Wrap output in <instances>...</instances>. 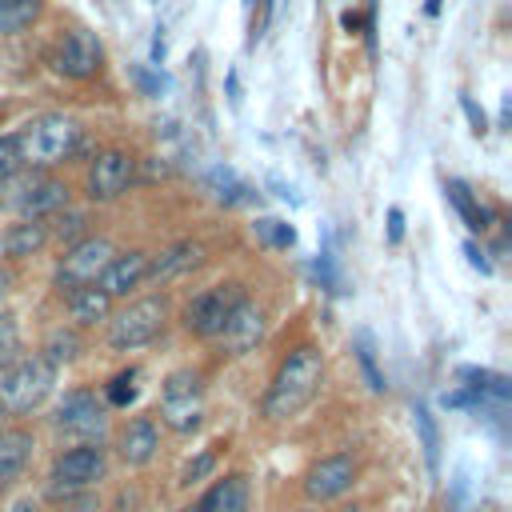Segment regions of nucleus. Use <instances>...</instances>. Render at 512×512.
<instances>
[{
	"instance_id": "29",
	"label": "nucleus",
	"mask_w": 512,
	"mask_h": 512,
	"mask_svg": "<svg viewBox=\"0 0 512 512\" xmlns=\"http://www.w3.org/2000/svg\"><path fill=\"white\" fill-rule=\"evenodd\" d=\"M416 428H420V440H424V456H428V464H436V456H440V432H436V424H432V416H428V408H424V404H416Z\"/></svg>"
},
{
	"instance_id": "25",
	"label": "nucleus",
	"mask_w": 512,
	"mask_h": 512,
	"mask_svg": "<svg viewBox=\"0 0 512 512\" xmlns=\"http://www.w3.org/2000/svg\"><path fill=\"white\" fill-rule=\"evenodd\" d=\"M20 356H24V344H20V324H16V316L0 312V372H4V368H12Z\"/></svg>"
},
{
	"instance_id": "5",
	"label": "nucleus",
	"mask_w": 512,
	"mask_h": 512,
	"mask_svg": "<svg viewBox=\"0 0 512 512\" xmlns=\"http://www.w3.org/2000/svg\"><path fill=\"white\" fill-rule=\"evenodd\" d=\"M204 420V380L192 368H176L160 384V424L172 432H196Z\"/></svg>"
},
{
	"instance_id": "37",
	"label": "nucleus",
	"mask_w": 512,
	"mask_h": 512,
	"mask_svg": "<svg viewBox=\"0 0 512 512\" xmlns=\"http://www.w3.org/2000/svg\"><path fill=\"white\" fill-rule=\"evenodd\" d=\"M268 16H272V0H260V24H256V28H264Z\"/></svg>"
},
{
	"instance_id": "6",
	"label": "nucleus",
	"mask_w": 512,
	"mask_h": 512,
	"mask_svg": "<svg viewBox=\"0 0 512 512\" xmlns=\"http://www.w3.org/2000/svg\"><path fill=\"white\" fill-rule=\"evenodd\" d=\"M164 320H168V300L164 296H140L108 320V344L116 352H136L164 332Z\"/></svg>"
},
{
	"instance_id": "20",
	"label": "nucleus",
	"mask_w": 512,
	"mask_h": 512,
	"mask_svg": "<svg viewBox=\"0 0 512 512\" xmlns=\"http://www.w3.org/2000/svg\"><path fill=\"white\" fill-rule=\"evenodd\" d=\"M64 296H68V316H72L80 328L100 324V320L112 316V296H108L100 284H80V288H72V292H64Z\"/></svg>"
},
{
	"instance_id": "35",
	"label": "nucleus",
	"mask_w": 512,
	"mask_h": 512,
	"mask_svg": "<svg viewBox=\"0 0 512 512\" xmlns=\"http://www.w3.org/2000/svg\"><path fill=\"white\" fill-rule=\"evenodd\" d=\"M464 256H468V264H472V268H480V272H488V260H484V256L476 252V244H464Z\"/></svg>"
},
{
	"instance_id": "39",
	"label": "nucleus",
	"mask_w": 512,
	"mask_h": 512,
	"mask_svg": "<svg viewBox=\"0 0 512 512\" xmlns=\"http://www.w3.org/2000/svg\"><path fill=\"white\" fill-rule=\"evenodd\" d=\"M0 432H4V408H0Z\"/></svg>"
},
{
	"instance_id": "38",
	"label": "nucleus",
	"mask_w": 512,
	"mask_h": 512,
	"mask_svg": "<svg viewBox=\"0 0 512 512\" xmlns=\"http://www.w3.org/2000/svg\"><path fill=\"white\" fill-rule=\"evenodd\" d=\"M8 284H12V276H8V272H4V268H0V300H4V296H8Z\"/></svg>"
},
{
	"instance_id": "34",
	"label": "nucleus",
	"mask_w": 512,
	"mask_h": 512,
	"mask_svg": "<svg viewBox=\"0 0 512 512\" xmlns=\"http://www.w3.org/2000/svg\"><path fill=\"white\" fill-rule=\"evenodd\" d=\"M460 104H464V112H468V120H472V132H484V128H488V124H484V112H480V108H476L468 96H464Z\"/></svg>"
},
{
	"instance_id": "32",
	"label": "nucleus",
	"mask_w": 512,
	"mask_h": 512,
	"mask_svg": "<svg viewBox=\"0 0 512 512\" xmlns=\"http://www.w3.org/2000/svg\"><path fill=\"white\" fill-rule=\"evenodd\" d=\"M16 168H24V160H20V144L12 132V136H0V180H8Z\"/></svg>"
},
{
	"instance_id": "12",
	"label": "nucleus",
	"mask_w": 512,
	"mask_h": 512,
	"mask_svg": "<svg viewBox=\"0 0 512 512\" xmlns=\"http://www.w3.org/2000/svg\"><path fill=\"white\" fill-rule=\"evenodd\" d=\"M52 428L92 440V436H100V428H104V404L96 400V392L72 388V392L52 408Z\"/></svg>"
},
{
	"instance_id": "2",
	"label": "nucleus",
	"mask_w": 512,
	"mask_h": 512,
	"mask_svg": "<svg viewBox=\"0 0 512 512\" xmlns=\"http://www.w3.org/2000/svg\"><path fill=\"white\" fill-rule=\"evenodd\" d=\"M16 144H20V160H24V164H32V168H52V164L72 160V152L80 148V124H76L72 116L48 112V116L28 120V124L16 132Z\"/></svg>"
},
{
	"instance_id": "30",
	"label": "nucleus",
	"mask_w": 512,
	"mask_h": 512,
	"mask_svg": "<svg viewBox=\"0 0 512 512\" xmlns=\"http://www.w3.org/2000/svg\"><path fill=\"white\" fill-rule=\"evenodd\" d=\"M212 468H216V448H204V452H200V456L180 472V488H192V484H196V480H204Z\"/></svg>"
},
{
	"instance_id": "33",
	"label": "nucleus",
	"mask_w": 512,
	"mask_h": 512,
	"mask_svg": "<svg viewBox=\"0 0 512 512\" xmlns=\"http://www.w3.org/2000/svg\"><path fill=\"white\" fill-rule=\"evenodd\" d=\"M400 236H404V212H400V208H392V212H388V240L396 244Z\"/></svg>"
},
{
	"instance_id": "4",
	"label": "nucleus",
	"mask_w": 512,
	"mask_h": 512,
	"mask_svg": "<svg viewBox=\"0 0 512 512\" xmlns=\"http://www.w3.org/2000/svg\"><path fill=\"white\" fill-rule=\"evenodd\" d=\"M52 384H56V368L40 352L20 356L12 368L0 372V408H4V416H24V412L40 408L48 400Z\"/></svg>"
},
{
	"instance_id": "7",
	"label": "nucleus",
	"mask_w": 512,
	"mask_h": 512,
	"mask_svg": "<svg viewBox=\"0 0 512 512\" xmlns=\"http://www.w3.org/2000/svg\"><path fill=\"white\" fill-rule=\"evenodd\" d=\"M244 296H248V292H244V284H236V280L212 284V288L196 292V296L184 304V328H188L192 336H200V340H216V336L224 332L228 316L236 312V304H240Z\"/></svg>"
},
{
	"instance_id": "3",
	"label": "nucleus",
	"mask_w": 512,
	"mask_h": 512,
	"mask_svg": "<svg viewBox=\"0 0 512 512\" xmlns=\"http://www.w3.org/2000/svg\"><path fill=\"white\" fill-rule=\"evenodd\" d=\"M64 204H68V188L60 180H52L48 172H40V168H28V172L16 168L8 180H0V208L16 212L20 220L60 212Z\"/></svg>"
},
{
	"instance_id": "24",
	"label": "nucleus",
	"mask_w": 512,
	"mask_h": 512,
	"mask_svg": "<svg viewBox=\"0 0 512 512\" xmlns=\"http://www.w3.org/2000/svg\"><path fill=\"white\" fill-rule=\"evenodd\" d=\"M448 200L456 204V212L464 216V224L472 228V232H488V212L472 200V192H468V184H460V180H448Z\"/></svg>"
},
{
	"instance_id": "31",
	"label": "nucleus",
	"mask_w": 512,
	"mask_h": 512,
	"mask_svg": "<svg viewBox=\"0 0 512 512\" xmlns=\"http://www.w3.org/2000/svg\"><path fill=\"white\" fill-rule=\"evenodd\" d=\"M356 360H360V368H364V376H368V388L372 392H384L388 384H384V376L376 372V360H372V344L360 336V344H356Z\"/></svg>"
},
{
	"instance_id": "28",
	"label": "nucleus",
	"mask_w": 512,
	"mask_h": 512,
	"mask_svg": "<svg viewBox=\"0 0 512 512\" xmlns=\"http://www.w3.org/2000/svg\"><path fill=\"white\" fill-rule=\"evenodd\" d=\"M132 400H136V368L116 372V376H112V384H108V404L124 408V404H132Z\"/></svg>"
},
{
	"instance_id": "9",
	"label": "nucleus",
	"mask_w": 512,
	"mask_h": 512,
	"mask_svg": "<svg viewBox=\"0 0 512 512\" xmlns=\"http://www.w3.org/2000/svg\"><path fill=\"white\" fill-rule=\"evenodd\" d=\"M112 252L116 248L104 236H80L76 244H68V252L56 264V288L60 292H72L80 284H96L100 272H104V264L112 260Z\"/></svg>"
},
{
	"instance_id": "16",
	"label": "nucleus",
	"mask_w": 512,
	"mask_h": 512,
	"mask_svg": "<svg viewBox=\"0 0 512 512\" xmlns=\"http://www.w3.org/2000/svg\"><path fill=\"white\" fill-rule=\"evenodd\" d=\"M248 504H252V484H248V476H244V472H228V476H220V480L196 500L192 512H248Z\"/></svg>"
},
{
	"instance_id": "18",
	"label": "nucleus",
	"mask_w": 512,
	"mask_h": 512,
	"mask_svg": "<svg viewBox=\"0 0 512 512\" xmlns=\"http://www.w3.org/2000/svg\"><path fill=\"white\" fill-rule=\"evenodd\" d=\"M32 448H36V440H32L28 428H8V432H0V492L24 472V464L32 460Z\"/></svg>"
},
{
	"instance_id": "27",
	"label": "nucleus",
	"mask_w": 512,
	"mask_h": 512,
	"mask_svg": "<svg viewBox=\"0 0 512 512\" xmlns=\"http://www.w3.org/2000/svg\"><path fill=\"white\" fill-rule=\"evenodd\" d=\"M84 228H88V216H84V212H64L60 220L48 224V232H56L64 244H76V240L84 236Z\"/></svg>"
},
{
	"instance_id": "10",
	"label": "nucleus",
	"mask_w": 512,
	"mask_h": 512,
	"mask_svg": "<svg viewBox=\"0 0 512 512\" xmlns=\"http://www.w3.org/2000/svg\"><path fill=\"white\" fill-rule=\"evenodd\" d=\"M132 176H136V160H132L124 148H104V152L92 156V164H88L84 192H88V200L108 204V200H116V196L128 192Z\"/></svg>"
},
{
	"instance_id": "15",
	"label": "nucleus",
	"mask_w": 512,
	"mask_h": 512,
	"mask_svg": "<svg viewBox=\"0 0 512 512\" xmlns=\"http://www.w3.org/2000/svg\"><path fill=\"white\" fill-rule=\"evenodd\" d=\"M260 336H264V312L244 296V300L236 304V312L228 316L220 340H224V348H228L232 356H244V352H252V348L260 344Z\"/></svg>"
},
{
	"instance_id": "1",
	"label": "nucleus",
	"mask_w": 512,
	"mask_h": 512,
	"mask_svg": "<svg viewBox=\"0 0 512 512\" xmlns=\"http://www.w3.org/2000/svg\"><path fill=\"white\" fill-rule=\"evenodd\" d=\"M320 380H324V356H320V348H312V344L292 348L284 356V364L276 368L264 400H260L264 420H292V416H300L316 400Z\"/></svg>"
},
{
	"instance_id": "26",
	"label": "nucleus",
	"mask_w": 512,
	"mask_h": 512,
	"mask_svg": "<svg viewBox=\"0 0 512 512\" xmlns=\"http://www.w3.org/2000/svg\"><path fill=\"white\" fill-rule=\"evenodd\" d=\"M256 236L264 240V244H272V248H292L296 244V232H292V224H284V220H256Z\"/></svg>"
},
{
	"instance_id": "14",
	"label": "nucleus",
	"mask_w": 512,
	"mask_h": 512,
	"mask_svg": "<svg viewBox=\"0 0 512 512\" xmlns=\"http://www.w3.org/2000/svg\"><path fill=\"white\" fill-rule=\"evenodd\" d=\"M148 252H140V248H132V252H112V260L104 264V272H100V288L116 300V296H128L132 288H140L144 284V276H148Z\"/></svg>"
},
{
	"instance_id": "17",
	"label": "nucleus",
	"mask_w": 512,
	"mask_h": 512,
	"mask_svg": "<svg viewBox=\"0 0 512 512\" xmlns=\"http://www.w3.org/2000/svg\"><path fill=\"white\" fill-rule=\"evenodd\" d=\"M116 448H120L124 464H136V468H140V464H148V460L156 456V448H160L156 420H152V416H132V420L120 428Z\"/></svg>"
},
{
	"instance_id": "22",
	"label": "nucleus",
	"mask_w": 512,
	"mask_h": 512,
	"mask_svg": "<svg viewBox=\"0 0 512 512\" xmlns=\"http://www.w3.org/2000/svg\"><path fill=\"white\" fill-rule=\"evenodd\" d=\"M80 352H84V340H80V332H76V328H56V332L44 340V348H40V356H44L52 368L72 364Z\"/></svg>"
},
{
	"instance_id": "13",
	"label": "nucleus",
	"mask_w": 512,
	"mask_h": 512,
	"mask_svg": "<svg viewBox=\"0 0 512 512\" xmlns=\"http://www.w3.org/2000/svg\"><path fill=\"white\" fill-rule=\"evenodd\" d=\"M356 484V460L348 452H336V456H324L308 468L304 476V492L312 504H328L336 496H344L348 488Z\"/></svg>"
},
{
	"instance_id": "19",
	"label": "nucleus",
	"mask_w": 512,
	"mask_h": 512,
	"mask_svg": "<svg viewBox=\"0 0 512 512\" xmlns=\"http://www.w3.org/2000/svg\"><path fill=\"white\" fill-rule=\"evenodd\" d=\"M48 220L44 216H28V220H20V224H12L4 236H0V248H4V256H12V260H24V256H32V252H40L44 244H48Z\"/></svg>"
},
{
	"instance_id": "11",
	"label": "nucleus",
	"mask_w": 512,
	"mask_h": 512,
	"mask_svg": "<svg viewBox=\"0 0 512 512\" xmlns=\"http://www.w3.org/2000/svg\"><path fill=\"white\" fill-rule=\"evenodd\" d=\"M100 60H104V44H100V36L88 32V28L64 32L60 44L52 48V68H56L60 76H68V80H88V76H96Z\"/></svg>"
},
{
	"instance_id": "40",
	"label": "nucleus",
	"mask_w": 512,
	"mask_h": 512,
	"mask_svg": "<svg viewBox=\"0 0 512 512\" xmlns=\"http://www.w3.org/2000/svg\"><path fill=\"white\" fill-rule=\"evenodd\" d=\"M308 512H316V508H308Z\"/></svg>"
},
{
	"instance_id": "21",
	"label": "nucleus",
	"mask_w": 512,
	"mask_h": 512,
	"mask_svg": "<svg viewBox=\"0 0 512 512\" xmlns=\"http://www.w3.org/2000/svg\"><path fill=\"white\" fill-rule=\"evenodd\" d=\"M200 256H204V248H200V244H192V240H184V244L168 248L164 256H152V260H148V276H144V280H168V276H176V272H184V268H196V264H200Z\"/></svg>"
},
{
	"instance_id": "36",
	"label": "nucleus",
	"mask_w": 512,
	"mask_h": 512,
	"mask_svg": "<svg viewBox=\"0 0 512 512\" xmlns=\"http://www.w3.org/2000/svg\"><path fill=\"white\" fill-rule=\"evenodd\" d=\"M8 512H40V500H32V496H20V500H16Z\"/></svg>"
},
{
	"instance_id": "23",
	"label": "nucleus",
	"mask_w": 512,
	"mask_h": 512,
	"mask_svg": "<svg viewBox=\"0 0 512 512\" xmlns=\"http://www.w3.org/2000/svg\"><path fill=\"white\" fill-rule=\"evenodd\" d=\"M44 12V0H0V36L24 32Z\"/></svg>"
},
{
	"instance_id": "8",
	"label": "nucleus",
	"mask_w": 512,
	"mask_h": 512,
	"mask_svg": "<svg viewBox=\"0 0 512 512\" xmlns=\"http://www.w3.org/2000/svg\"><path fill=\"white\" fill-rule=\"evenodd\" d=\"M104 472H108V460H104V448L96 444V440H84V444H76V448H68V452H60L56 456V464H52V484H48V496H76V492H84V488H92L96 480H104Z\"/></svg>"
}]
</instances>
